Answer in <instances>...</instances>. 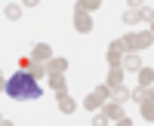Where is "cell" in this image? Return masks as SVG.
Masks as SVG:
<instances>
[{
    "mask_svg": "<svg viewBox=\"0 0 154 126\" xmlns=\"http://www.w3.org/2000/svg\"><path fill=\"white\" fill-rule=\"evenodd\" d=\"M111 98H114V102H120V105H123L126 98H130V89H126V86H123V89H114V92H111Z\"/></svg>",
    "mask_w": 154,
    "mask_h": 126,
    "instance_id": "e0dca14e",
    "label": "cell"
},
{
    "mask_svg": "<svg viewBox=\"0 0 154 126\" xmlns=\"http://www.w3.org/2000/svg\"><path fill=\"white\" fill-rule=\"evenodd\" d=\"M102 3H99V0H80V3H77L74 9H80V12H86V16H89V12H93V9H99Z\"/></svg>",
    "mask_w": 154,
    "mask_h": 126,
    "instance_id": "9a60e30c",
    "label": "cell"
},
{
    "mask_svg": "<svg viewBox=\"0 0 154 126\" xmlns=\"http://www.w3.org/2000/svg\"><path fill=\"white\" fill-rule=\"evenodd\" d=\"M105 86H108L111 92H114V89H123V68H111V71H108V83H105Z\"/></svg>",
    "mask_w": 154,
    "mask_h": 126,
    "instance_id": "52a82bcc",
    "label": "cell"
},
{
    "mask_svg": "<svg viewBox=\"0 0 154 126\" xmlns=\"http://www.w3.org/2000/svg\"><path fill=\"white\" fill-rule=\"evenodd\" d=\"M3 77H6V74H3V71H0V89H3V86H6V80H3Z\"/></svg>",
    "mask_w": 154,
    "mask_h": 126,
    "instance_id": "603a6c76",
    "label": "cell"
},
{
    "mask_svg": "<svg viewBox=\"0 0 154 126\" xmlns=\"http://www.w3.org/2000/svg\"><path fill=\"white\" fill-rule=\"evenodd\" d=\"M114 126H133V120H130V117H120V120L114 123Z\"/></svg>",
    "mask_w": 154,
    "mask_h": 126,
    "instance_id": "7402d4cb",
    "label": "cell"
},
{
    "mask_svg": "<svg viewBox=\"0 0 154 126\" xmlns=\"http://www.w3.org/2000/svg\"><path fill=\"white\" fill-rule=\"evenodd\" d=\"M133 98H136V102H145V98H151V89H145V86H139V89L133 92Z\"/></svg>",
    "mask_w": 154,
    "mask_h": 126,
    "instance_id": "d6986e66",
    "label": "cell"
},
{
    "mask_svg": "<svg viewBox=\"0 0 154 126\" xmlns=\"http://www.w3.org/2000/svg\"><path fill=\"white\" fill-rule=\"evenodd\" d=\"M0 126H12V123H9V120H0Z\"/></svg>",
    "mask_w": 154,
    "mask_h": 126,
    "instance_id": "cb8c5ba5",
    "label": "cell"
},
{
    "mask_svg": "<svg viewBox=\"0 0 154 126\" xmlns=\"http://www.w3.org/2000/svg\"><path fill=\"white\" fill-rule=\"evenodd\" d=\"M123 52H126L123 40H114V43L108 46V65H111V68H120V58H123Z\"/></svg>",
    "mask_w": 154,
    "mask_h": 126,
    "instance_id": "277c9868",
    "label": "cell"
},
{
    "mask_svg": "<svg viewBox=\"0 0 154 126\" xmlns=\"http://www.w3.org/2000/svg\"><path fill=\"white\" fill-rule=\"evenodd\" d=\"M3 92L9 98H16V102H37V98L43 95V86L37 83L28 71H19V74H12V77L6 80Z\"/></svg>",
    "mask_w": 154,
    "mask_h": 126,
    "instance_id": "6da1fadb",
    "label": "cell"
},
{
    "mask_svg": "<svg viewBox=\"0 0 154 126\" xmlns=\"http://www.w3.org/2000/svg\"><path fill=\"white\" fill-rule=\"evenodd\" d=\"M139 19H142V6H139V0H136L133 6H126V9H123V22H126V25H133V22H139Z\"/></svg>",
    "mask_w": 154,
    "mask_h": 126,
    "instance_id": "ba28073f",
    "label": "cell"
},
{
    "mask_svg": "<svg viewBox=\"0 0 154 126\" xmlns=\"http://www.w3.org/2000/svg\"><path fill=\"white\" fill-rule=\"evenodd\" d=\"M139 108H142V117H145V120H151V117H154V105H151V98L139 102Z\"/></svg>",
    "mask_w": 154,
    "mask_h": 126,
    "instance_id": "2e32d148",
    "label": "cell"
},
{
    "mask_svg": "<svg viewBox=\"0 0 154 126\" xmlns=\"http://www.w3.org/2000/svg\"><path fill=\"white\" fill-rule=\"evenodd\" d=\"M102 114H105L108 120H120V117H123V105H120V102H114V98H108L105 108H102Z\"/></svg>",
    "mask_w": 154,
    "mask_h": 126,
    "instance_id": "8992f818",
    "label": "cell"
},
{
    "mask_svg": "<svg viewBox=\"0 0 154 126\" xmlns=\"http://www.w3.org/2000/svg\"><path fill=\"white\" fill-rule=\"evenodd\" d=\"M120 65H123L126 71H139V68H142V58H139V52H126V56L120 58Z\"/></svg>",
    "mask_w": 154,
    "mask_h": 126,
    "instance_id": "9c48e42d",
    "label": "cell"
},
{
    "mask_svg": "<svg viewBox=\"0 0 154 126\" xmlns=\"http://www.w3.org/2000/svg\"><path fill=\"white\" fill-rule=\"evenodd\" d=\"M3 12H6V19H19V16H22V6H19V3H9Z\"/></svg>",
    "mask_w": 154,
    "mask_h": 126,
    "instance_id": "ac0fdd59",
    "label": "cell"
},
{
    "mask_svg": "<svg viewBox=\"0 0 154 126\" xmlns=\"http://www.w3.org/2000/svg\"><path fill=\"white\" fill-rule=\"evenodd\" d=\"M102 105H105V102H102V98H99L96 92H89V95L83 98V108H86V111H93V114H96V111H99Z\"/></svg>",
    "mask_w": 154,
    "mask_h": 126,
    "instance_id": "7c38bea8",
    "label": "cell"
},
{
    "mask_svg": "<svg viewBox=\"0 0 154 126\" xmlns=\"http://www.w3.org/2000/svg\"><path fill=\"white\" fill-rule=\"evenodd\" d=\"M139 83H142L145 89H151V83H154V71L142 65V68H139Z\"/></svg>",
    "mask_w": 154,
    "mask_h": 126,
    "instance_id": "4fadbf2b",
    "label": "cell"
},
{
    "mask_svg": "<svg viewBox=\"0 0 154 126\" xmlns=\"http://www.w3.org/2000/svg\"><path fill=\"white\" fill-rule=\"evenodd\" d=\"M89 126H108V117L102 114V111H96V114H93V123H89Z\"/></svg>",
    "mask_w": 154,
    "mask_h": 126,
    "instance_id": "ffe728a7",
    "label": "cell"
},
{
    "mask_svg": "<svg viewBox=\"0 0 154 126\" xmlns=\"http://www.w3.org/2000/svg\"><path fill=\"white\" fill-rule=\"evenodd\" d=\"M28 58H31V62H37V65H43V62L53 58V49H49V43H34Z\"/></svg>",
    "mask_w": 154,
    "mask_h": 126,
    "instance_id": "3957f363",
    "label": "cell"
},
{
    "mask_svg": "<svg viewBox=\"0 0 154 126\" xmlns=\"http://www.w3.org/2000/svg\"><path fill=\"white\" fill-rule=\"evenodd\" d=\"M74 108H77L74 98L68 92H59V111H62V114H74Z\"/></svg>",
    "mask_w": 154,
    "mask_h": 126,
    "instance_id": "30bf717a",
    "label": "cell"
},
{
    "mask_svg": "<svg viewBox=\"0 0 154 126\" xmlns=\"http://www.w3.org/2000/svg\"><path fill=\"white\" fill-rule=\"evenodd\" d=\"M46 83L53 86L56 92H65V77H62V74H49V71H46Z\"/></svg>",
    "mask_w": 154,
    "mask_h": 126,
    "instance_id": "8fae6325",
    "label": "cell"
},
{
    "mask_svg": "<svg viewBox=\"0 0 154 126\" xmlns=\"http://www.w3.org/2000/svg\"><path fill=\"white\" fill-rule=\"evenodd\" d=\"M142 19H145V22H151V19H154V12H151V6H142Z\"/></svg>",
    "mask_w": 154,
    "mask_h": 126,
    "instance_id": "44dd1931",
    "label": "cell"
},
{
    "mask_svg": "<svg viewBox=\"0 0 154 126\" xmlns=\"http://www.w3.org/2000/svg\"><path fill=\"white\" fill-rule=\"evenodd\" d=\"M65 68H68L65 58H49V74H65Z\"/></svg>",
    "mask_w": 154,
    "mask_h": 126,
    "instance_id": "5bb4252c",
    "label": "cell"
},
{
    "mask_svg": "<svg viewBox=\"0 0 154 126\" xmlns=\"http://www.w3.org/2000/svg\"><path fill=\"white\" fill-rule=\"evenodd\" d=\"M151 31H136V34H130V37H123V46L126 49H148L151 46Z\"/></svg>",
    "mask_w": 154,
    "mask_h": 126,
    "instance_id": "7a4b0ae2",
    "label": "cell"
},
{
    "mask_svg": "<svg viewBox=\"0 0 154 126\" xmlns=\"http://www.w3.org/2000/svg\"><path fill=\"white\" fill-rule=\"evenodd\" d=\"M74 28L80 34H89V31H93V19H89L86 12H80V9H74Z\"/></svg>",
    "mask_w": 154,
    "mask_h": 126,
    "instance_id": "5b68a950",
    "label": "cell"
}]
</instances>
